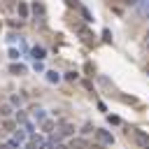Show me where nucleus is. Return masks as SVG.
Returning a JSON list of instances; mask_svg holds the SVG:
<instances>
[{
	"label": "nucleus",
	"instance_id": "f257e3e1",
	"mask_svg": "<svg viewBox=\"0 0 149 149\" xmlns=\"http://www.w3.org/2000/svg\"><path fill=\"white\" fill-rule=\"evenodd\" d=\"M95 140L100 142V144H105V147H112L114 144V135L109 133V130H102V128H95Z\"/></svg>",
	"mask_w": 149,
	"mask_h": 149
},
{
	"label": "nucleus",
	"instance_id": "f03ea898",
	"mask_svg": "<svg viewBox=\"0 0 149 149\" xmlns=\"http://www.w3.org/2000/svg\"><path fill=\"white\" fill-rule=\"evenodd\" d=\"M133 135H135V140H137L144 149H149V135H144L142 130H133Z\"/></svg>",
	"mask_w": 149,
	"mask_h": 149
},
{
	"label": "nucleus",
	"instance_id": "7ed1b4c3",
	"mask_svg": "<svg viewBox=\"0 0 149 149\" xmlns=\"http://www.w3.org/2000/svg\"><path fill=\"white\" fill-rule=\"evenodd\" d=\"M58 135H61V137H70V135H74V126L63 123V126H61V130H58Z\"/></svg>",
	"mask_w": 149,
	"mask_h": 149
},
{
	"label": "nucleus",
	"instance_id": "20e7f679",
	"mask_svg": "<svg viewBox=\"0 0 149 149\" xmlns=\"http://www.w3.org/2000/svg\"><path fill=\"white\" fill-rule=\"evenodd\" d=\"M14 123H16V121H12L9 116H7V119H2V130H5V133H14V130H12V128H14Z\"/></svg>",
	"mask_w": 149,
	"mask_h": 149
},
{
	"label": "nucleus",
	"instance_id": "39448f33",
	"mask_svg": "<svg viewBox=\"0 0 149 149\" xmlns=\"http://www.w3.org/2000/svg\"><path fill=\"white\" fill-rule=\"evenodd\" d=\"M54 126H56V123H54L51 119H44V121H42V130H44V133H49V135L54 133Z\"/></svg>",
	"mask_w": 149,
	"mask_h": 149
},
{
	"label": "nucleus",
	"instance_id": "423d86ee",
	"mask_svg": "<svg viewBox=\"0 0 149 149\" xmlns=\"http://www.w3.org/2000/svg\"><path fill=\"white\" fill-rule=\"evenodd\" d=\"M33 119H35V121H40V123H42V121H44V119H47V114H44V109H37V107H35V109H33Z\"/></svg>",
	"mask_w": 149,
	"mask_h": 149
},
{
	"label": "nucleus",
	"instance_id": "0eeeda50",
	"mask_svg": "<svg viewBox=\"0 0 149 149\" xmlns=\"http://www.w3.org/2000/svg\"><path fill=\"white\" fill-rule=\"evenodd\" d=\"M79 133H81V135H93V133H95V126H93V123H84Z\"/></svg>",
	"mask_w": 149,
	"mask_h": 149
},
{
	"label": "nucleus",
	"instance_id": "6e6552de",
	"mask_svg": "<svg viewBox=\"0 0 149 149\" xmlns=\"http://www.w3.org/2000/svg\"><path fill=\"white\" fill-rule=\"evenodd\" d=\"M9 105H14V107H21V105H23V95H16V93H14V95L9 98Z\"/></svg>",
	"mask_w": 149,
	"mask_h": 149
},
{
	"label": "nucleus",
	"instance_id": "1a4fd4ad",
	"mask_svg": "<svg viewBox=\"0 0 149 149\" xmlns=\"http://www.w3.org/2000/svg\"><path fill=\"white\" fill-rule=\"evenodd\" d=\"M12 114V105H0V119H7Z\"/></svg>",
	"mask_w": 149,
	"mask_h": 149
},
{
	"label": "nucleus",
	"instance_id": "9d476101",
	"mask_svg": "<svg viewBox=\"0 0 149 149\" xmlns=\"http://www.w3.org/2000/svg\"><path fill=\"white\" fill-rule=\"evenodd\" d=\"M70 147L74 149V147H86V142L81 140V137H77V140H70Z\"/></svg>",
	"mask_w": 149,
	"mask_h": 149
},
{
	"label": "nucleus",
	"instance_id": "9b49d317",
	"mask_svg": "<svg viewBox=\"0 0 149 149\" xmlns=\"http://www.w3.org/2000/svg\"><path fill=\"white\" fill-rule=\"evenodd\" d=\"M33 54H35V58H44V49H42V47H35Z\"/></svg>",
	"mask_w": 149,
	"mask_h": 149
},
{
	"label": "nucleus",
	"instance_id": "f8f14e48",
	"mask_svg": "<svg viewBox=\"0 0 149 149\" xmlns=\"http://www.w3.org/2000/svg\"><path fill=\"white\" fill-rule=\"evenodd\" d=\"M19 14H21V16H28V7H26V5H23V2H21V5H19Z\"/></svg>",
	"mask_w": 149,
	"mask_h": 149
},
{
	"label": "nucleus",
	"instance_id": "ddd939ff",
	"mask_svg": "<svg viewBox=\"0 0 149 149\" xmlns=\"http://www.w3.org/2000/svg\"><path fill=\"white\" fill-rule=\"evenodd\" d=\"M142 49H144V51H149V30H147V35H144V42H142Z\"/></svg>",
	"mask_w": 149,
	"mask_h": 149
},
{
	"label": "nucleus",
	"instance_id": "4468645a",
	"mask_svg": "<svg viewBox=\"0 0 149 149\" xmlns=\"http://www.w3.org/2000/svg\"><path fill=\"white\" fill-rule=\"evenodd\" d=\"M47 74H49V81H58V74L56 72H47Z\"/></svg>",
	"mask_w": 149,
	"mask_h": 149
},
{
	"label": "nucleus",
	"instance_id": "2eb2a0df",
	"mask_svg": "<svg viewBox=\"0 0 149 149\" xmlns=\"http://www.w3.org/2000/svg\"><path fill=\"white\" fill-rule=\"evenodd\" d=\"M54 149H68V144H63V142H56V144H54Z\"/></svg>",
	"mask_w": 149,
	"mask_h": 149
},
{
	"label": "nucleus",
	"instance_id": "dca6fc26",
	"mask_svg": "<svg viewBox=\"0 0 149 149\" xmlns=\"http://www.w3.org/2000/svg\"><path fill=\"white\" fill-rule=\"evenodd\" d=\"M19 149H21V147H19Z\"/></svg>",
	"mask_w": 149,
	"mask_h": 149
}]
</instances>
